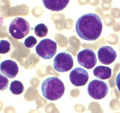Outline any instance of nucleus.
Segmentation results:
<instances>
[{"mask_svg": "<svg viewBox=\"0 0 120 113\" xmlns=\"http://www.w3.org/2000/svg\"><path fill=\"white\" fill-rule=\"evenodd\" d=\"M103 27L100 16L94 13H89L84 14L77 19L75 29L81 39L94 41L100 36Z\"/></svg>", "mask_w": 120, "mask_h": 113, "instance_id": "f257e3e1", "label": "nucleus"}, {"mask_svg": "<svg viewBox=\"0 0 120 113\" xmlns=\"http://www.w3.org/2000/svg\"><path fill=\"white\" fill-rule=\"evenodd\" d=\"M42 95L46 99L56 101L63 96L65 91L64 83L57 77H50L45 80L41 86Z\"/></svg>", "mask_w": 120, "mask_h": 113, "instance_id": "f03ea898", "label": "nucleus"}, {"mask_svg": "<svg viewBox=\"0 0 120 113\" xmlns=\"http://www.w3.org/2000/svg\"><path fill=\"white\" fill-rule=\"evenodd\" d=\"M29 22L22 17H16L9 24V32L14 38L22 39L28 35L30 31Z\"/></svg>", "mask_w": 120, "mask_h": 113, "instance_id": "7ed1b4c3", "label": "nucleus"}, {"mask_svg": "<svg viewBox=\"0 0 120 113\" xmlns=\"http://www.w3.org/2000/svg\"><path fill=\"white\" fill-rule=\"evenodd\" d=\"M35 50L39 57L43 59H50L56 55L57 43L50 39H44L36 46Z\"/></svg>", "mask_w": 120, "mask_h": 113, "instance_id": "20e7f679", "label": "nucleus"}, {"mask_svg": "<svg viewBox=\"0 0 120 113\" xmlns=\"http://www.w3.org/2000/svg\"><path fill=\"white\" fill-rule=\"evenodd\" d=\"M87 92L89 96L93 99H103L107 95L109 86L106 83L103 81L93 80L88 85Z\"/></svg>", "mask_w": 120, "mask_h": 113, "instance_id": "39448f33", "label": "nucleus"}, {"mask_svg": "<svg viewBox=\"0 0 120 113\" xmlns=\"http://www.w3.org/2000/svg\"><path fill=\"white\" fill-rule=\"evenodd\" d=\"M73 66V59L71 55L67 52L59 53L53 60V68L57 72H69Z\"/></svg>", "mask_w": 120, "mask_h": 113, "instance_id": "423d86ee", "label": "nucleus"}, {"mask_svg": "<svg viewBox=\"0 0 120 113\" xmlns=\"http://www.w3.org/2000/svg\"><path fill=\"white\" fill-rule=\"evenodd\" d=\"M77 62L87 69H91L96 66L97 60L96 53L90 49H85L77 53Z\"/></svg>", "mask_w": 120, "mask_h": 113, "instance_id": "0eeeda50", "label": "nucleus"}, {"mask_svg": "<svg viewBox=\"0 0 120 113\" xmlns=\"http://www.w3.org/2000/svg\"><path fill=\"white\" fill-rule=\"evenodd\" d=\"M69 79L71 84L75 86H83L89 80V73L83 68H76L70 72Z\"/></svg>", "mask_w": 120, "mask_h": 113, "instance_id": "6e6552de", "label": "nucleus"}, {"mask_svg": "<svg viewBox=\"0 0 120 113\" xmlns=\"http://www.w3.org/2000/svg\"><path fill=\"white\" fill-rule=\"evenodd\" d=\"M100 62L103 64H110L117 58V53L114 49L109 46H103L97 52Z\"/></svg>", "mask_w": 120, "mask_h": 113, "instance_id": "1a4fd4ad", "label": "nucleus"}, {"mask_svg": "<svg viewBox=\"0 0 120 113\" xmlns=\"http://www.w3.org/2000/svg\"><path fill=\"white\" fill-rule=\"evenodd\" d=\"M0 71L7 77L9 79L15 78L19 72L18 66L12 60H6L0 64Z\"/></svg>", "mask_w": 120, "mask_h": 113, "instance_id": "9d476101", "label": "nucleus"}, {"mask_svg": "<svg viewBox=\"0 0 120 113\" xmlns=\"http://www.w3.org/2000/svg\"><path fill=\"white\" fill-rule=\"evenodd\" d=\"M70 0H42L45 7L52 11H61L68 6Z\"/></svg>", "mask_w": 120, "mask_h": 113, "instance_id": "9b49d317", "label": "nucleus"}, {"mask_svg": "<svg viewBox=\"0 0 120 113\" xmlns=\"http://www.w3.org/2000/svg\"><path fill=\"white\" fill-rule=\"evenodd\" d=\"M112 74L111 68L104 66H98L93 70V75L97 79L106 80L110 79Z\"/></svg>", "mask_w": 120, "mask_h": 113, "instance_id": "f8f14e48", "label": "nucleus"}, {"mask_svg": "<svg viewBox=\"0 0 120 113\" xmlns=\"http://www.w3.org/2000/svg\"><path fill=\"white\" fill-rule=\"evenodd\" d=\"M9 90L13 94L19 95L24 91V86L19 81L14 80L11 83Z\"/></svg>", "mask_w": 120, "mask_h": 113, "instance_id": "ddd939ff", "label": "nucleus"}, {"mask_svg": "<svg viewBox=\"0 0 120 113\" xmlns=\"http://www.w3.org/2000/svg\"><path fill=\"white\" fill-rule=\"evenodd\" d=\"M35 35L39 38H43L48 35V28L44 23H39L34 28Z\"/></svg>", "mask_w": 120, "mask_h": 113, "instance_id": "4468645a", "label": "nucleus"}, {"mask_svg": "<svg viewBox=\"0 0 120 113\" xmlns=\"http://www.w3.org/2000/svg\"><path fill=\"white\" fill-rule=\"evenodd\" d=\"M11 49V43L6 40L0 41V54H6L8 53Z\"/></svg>", "mask_w": 120, "mask_h": 113, "instance_id": "2eb2a0df", "label": "nucleus"}, {"mask_svg": "<svg viewBox=\"0 0 120 113\" xmlns=\"http://www.w3.org/2000/svg\"><path fill=\"white\" fill-rule=\"evenodd\" d=\"M37 43V40L34 36H28L24 41V45L26 48H32Z\"/></svg>", "mask_w": 120, "mask_h": 113, "instance_id": "dca6fc26", "label": "nucleus"}, {"mask_svg": "<svg viewBox=\"0 0 120 113\" xmlns=\"http://www.w3.org/2000/svg\"><path fill=\"white\" fill-rule=\"evenodd\" d=\"M9 80L8 79L0 73V91L5 90L8 88Z\"/></svg>", "mask_w": 120, "mask_h": 113, "instance_id": "f3484780", "label": "nucleus"}, {"mask_svg": "<svg viewBox=\"0 0 120 113\" xmlns=\"http://www.w3.org/2000/svg\"><path fill=\"white\" fill-rule=\"evenodd\" d=\"M116 86H117V88H118V90L120 91V72L118 74L117 77H116Z\"/></svg>", "mask_w": 120, "mask_h": 113, "instance_id": "a211bd4d", "label": "nucleus"}, {"mask_svg": "<svg viewBox=\"0 0 120 113\" xmlns=\"http://www.w3.org/2000/svg\"><path fill=\"white\" fill-rule=\"evenodd\" d=\"M4 23V19H3V18L2 16H0V28H1V26H2Z\"/></svg>", "mask_w": 120, "mask_h": 113, "instance_id": "6ab92c4d", "label": "nucleus"}]
</instances>
